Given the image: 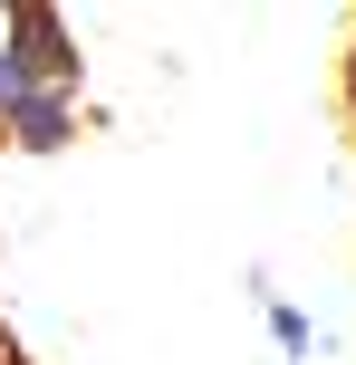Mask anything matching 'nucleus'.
Listing matches in <instances>:
<instances>
[{
  "label": "nucleus",
  "instance_id": "obj_1",
  "mask_svg": "<svg viewBox=\"0 0 356 365\" xmlns=\"http://www.w3.org/2000/svg\"><path fill=\"white\" fill-rule=\"evenodd\" d=\"M0 145H19V154H58V145H77V87L29 96V106L10 115V135H0Z\"/></svg>",
  "mask_w": 356,
  "mask_h": 365
},
{
  "label": "nucleus",
  "instance_id": "obj_2",
  "mask_svg": "<svg viewBox=\"0 0 356 365\" xmlns=\"http://www.w3.org/2000/svg\"><path fill=\"white\" fill-rule=\"evenodd\" d=\"M241 289H250V298H260V327H270V346H280L289 365H308V356H318V346H327V327H318V317H308V308H289V298H280V289H270V269H250V279H241Z\"/></svg>",
  "mask_w": 356,
  "mask_h": 365
},
{
  "label": "nucleus",
  "instance_id": "obj_3",
  "mask_svg": "<svg viewBox=\"0 0 356 365\" xmlns=\"http://www.w3.org/2000/svg\"><path fill=\"white\" fill-rule=\"evenodd\" d=\"M337 106H347V125H356V38H347V58H337Z\"/></svg>",
  "mask_w": 356,
  "mask_h": 365
}]
</instances>
